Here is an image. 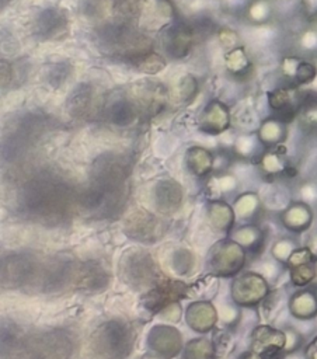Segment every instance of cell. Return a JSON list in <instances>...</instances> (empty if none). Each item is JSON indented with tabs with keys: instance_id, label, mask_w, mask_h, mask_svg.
<instances>
[{
	"instance_id": "1",
	"label": "cell",
	"mask_w": 317,
	"mask_h": 359,
	"mask_svg": "<svg viewBox=\"0 0 317 359\" xmlns=\"http://www.w3.org/2000/svg\"><path fill=\"white\" fill-rule=\"evenodd\" d=\"M93 345L95 352L107 359H123L132 349L133 332L128 324L112 320L95 331Z\"/></svg>"
},
{
	"instance_id": "2",
	"label": "cell",
	"mask_w": 317,
	"mask_h": 359,
	"mask_svg": "<svg viewBox=\"0 0 317 359\" xmlns=\"http://www.w3.org/2000/svg\"><path fill=\"white\" fill-rule=\"evenodd\" d=\"M73 349L70 335L52 331L29 339L25 345L27 359H66Z\"/></svg>"
},
{
	"instance_id": "3",
	"label": "cell",
	"mask_w": 317,
	"mask_h": 359,
	"mask_svg": "<svg viewBox=\"0 0 317 359\" xmlns=\"http://www.w3.org/2000/svg\"><path fill=\"white\" fill-rule=\"evenodd\" d=\"M245 262V250L234 240H223L217 243L209 258L210 268L220 276H233L243 268Z\"/></svg>"
},
{
	"instance_id": "4",
	"label": "cell",
	"mask_w": 317,
	"mask_h": 359,
	"mask_svg": "<svg viewBox=\"0 0 317 359\" xmlns=\"http://www.w3.org/2000/svg\"><path fill=\"white\" fill-rule=\"evenodd\" d=\"M121 272L125 282L135 287L149 286L156 278V266L146 251L128 252L121 262Z\"/></svg>"
},
{
	"instance_id": "5",
	"label": "cell",
	"mask_w": 317,
	"mask_h": 359,
	"mask_svg": "<svg viewBox=\"0 0 317 359\" xmlns=\"http://www.w3.org/2000/svg\"><path fill=\"white\" fill-rule=\"evenodd\" d=\"M269 287L262 275L245 272L231 283V299L240 306H255L268 296Z\"/></svg>"
},
{
	"instance_id": "6",
	"label": "cell",
	"mask_w": 317,
	"mask_h": 359,
	"mask_svg": "<svg viewBox=\"0 0 317 359\" xmlns=\"http://www.w3.org/2000/svg\"><path fill=\"white\" fill-rule=\"evenodd\" d=\"M185 285L180 280L160 279L154 286L143 296V304L150 311L164 310L166 307L177 303L185 294Z\"/></svg>"
},
{
	"instance_id": "7",
	"label": "cell",
	"mask_w": 317,
	"mask_h": 359,
	"mask_svg": "<svg viewBox=\"0 0 317 359\" xmlns=\"http://www.w3.org/2000/svg\"><path fill=\"white\" fill-rule=\"evenodd\" d=\"M251 346L265 359H278L286 349V334L269 325H259L252 331Z\"/></svg>"
},
{
	"instance_id": "8",
	"label": "cell",
	"mask_w": 317,
	"mask_h": 359,
	"mask_svg": "<svg viewBox=\"0 0 317 359\" xmlns=\"http://www.w3.org/2000/svg\"><path fill=\"white\" fill-rule=\"evenodd\" d=\"M181 334L170 325H156L149 334V346L163 359L175 356L181 349Z\"/></svg>"
},
{
	"instance_id": "9",
	"label": "cell",
	"mask_w": 317,
	"mask_h": 359,
	"mask_svg": "<svg viewBox=\"0 0 317 359\" xmlns=\"http://www.w3.org/2000/svg\"><path fill=\"white\" fill-rule=\"evenodd\" d=\"M217 320L216 309L208 302H195L187 309V323L198 332H206L213 328Z\"/></svg>"
},
{
	"instance_id": "10",
	"label": "cell",
	"mask_w": 317,
	"mask_h": 359,
	"mask_svg": "<svg viewBox=\"0 0 317 359\" xmlns=\"http://www.w3.org/2000/svg\"><path fill=\"white\" fill-rule=\"evenodd\" d=\"M76 282L81 289L100 290L108 283V275L100 264L90 261L77 269Z\"/></svg>"
},
{
	"instance_id": "11",
	"label": "cell",
	"mask_w": 317,
	"mask_h": 359,
	"mask_svg": "<svg viewBox=\"0 0 317 359\" xmlns=\"http://www.w3.org/2000/svg\"><path fill=\"white\" fill-rule=\"evenodd\" d=\"M230 115L226 105L219 101H213L202 115V128L210 133H220L229 128Z\"/></svg>"
},
{
	"instance_id": "12",
	"label": "cell",
	"mask_w": 317,
	"mask_h": 359,
	"mask_svg": "<svg viewBox=\"0 0 317 359\" xmlns=\"http://www.w3.org/2000/svg\"><path fill=\"white\" fill-rule=\"evenodd\" d=\"M289 310L292 316L300 320H309L317 316V293L314 290L296 292L290 302Z\"/></svg>"
},
{
	"instance_id": "13",
	"label": "cell",
	"mask_w": 317,
	"mask_h": 359,
	"mask_svg": "<svg viewBox=\"0 0 317 359\" xmlns=\"http://www.w3.org/2000/svg\"><path fill=\"white\" fill-rule=\"evenodd\" d=\"M311 217V210L309 209L307 205L295 203L283 212L282 222L285 227H288L292 231H303L310 226Z\"/></svg>"
},
{
	"instance_id": "14",
	"label": "cell",
	"mask_w": 317,
	"mask_h": 359,
	"mask_svg": "<svg viewBox=\"0 0 317 359\" xmlns=\"http://www.w3.org/2000/svg\"><path fill=\"white\" fill-rule=\"evenodd\" d=\"M209 219H210V223L216 229L224 231L231 227L233 220H234V213H233V209L227 203L215 202L210 205Z\"/></svg>"
},
{
	"instance_id": "15",
	"label": "cell",
	"mask_w": 317,
	"mask_h": 359,
	"mask_svg": "<svg viewBox=\"0 0 317 359\" xmlns=\"http://www.w3.org/2000/svg\"><path fill=\"white\" fill-rule=\"evenodd\" d=\"M213 356V346L205 338H198L187 344L184 359H209Z\"/></svg>"
},
{
	"instance_id": "16",
	"label": "cell",
	"mask_w": 317,
	"mask_h": 359,
	"mask_svg": "<svg viewBox=\"0 0 317 359\" xmlns=\"http://www.w3.org/2000/svg\"><path fill=\"white\" fill-rule=\"evenodd\" d=\"M290 279L296 286H306L316 282L314 261L290 268Z\"/></svg>"
},
{
	"instance_id": "17",
	"label": "cell",
	"mask_w": 317,
	"mask_h": 359,
	"mask_svg": "<svg viewBox=\"0 0 317 359\" xmlns=\"http://www.w3.org/2000/svg\"><path fill=\"white\" fill-rule=\"evenodd\" d=\"M234 241L244 248H254L261 243V231L254 226L240 227L234 233Z\"/></svg>"
},
{
	"instance_id": "18",
	"label": "cell",
	"mask_w": 317,
	"mask_h": 359,
	"mask_svg": "<svg viewBox=\"0 0 317 359\" xmlns=\"http://www.w3.org/2000/svg\"><path fill=\"white\" fill-rule=\"evenodd\" d=\"M171 266H173L174 272H177L180 275H185L194 266V255L188 250L178 248L173 252Z\"/></svg>"
},
{
	"instance_id": "19",
	"label": "cell",
	"mask_w": 317,
	"mask_h": 359,
	"mask_svg": "<svg viewBox=\"0 0 317 359\" xmlns=\"http://www.w3.org/2000/svg\"><path fill=\"white\" fill-rule=\"evenodd\" d=\"M295 80L299 84H309L317 76V67L310 62H299L295 67Z\"/></svg>"
},
{
	"instance_id": "20",
	"label": "cell",
	"mask_w": 317,
	"mask_h": 359,
	"mask_svg": "<svg viewBox=\"0 0 317 359\" xmlns=\"http://www.w3.org/2000/svg\"><path fill=\"white\" fill-rule=\"evenodd\" d=\"M268 104H269V107H271L275 112L283 109L285 107L293 104V102H292L290 91L286 90V88H276V90H274V91L269 93V95H268Z\"/></svg>"
},
{
	"instance_id": "21",
	"label": "cell",
	"mask_w": 317,
	"mask_h": 359,
	"mask_svg": "<svg viewBox=\"0 0 317 359\" xmlns=\"http://www.w3.org/2000/svg\"><path fill=\"white\" fill-rule=\"evenodd\" d=\"M192 157L195 161H198L196 164H194V170L198 175H202L210 170L213 161H212V156L208 150L195 147V149H192Z\"/></svg>"
},
{
	"instance_id": "22",
	"label": "cell",
	"mask_w": 317,
	"mask_h": 359,
	"mask_svg": "<svg viewBox=\"0 0 317 359\" xmlns=\"http://www.w3.org/2000/svg\"><path fill=\"white\" fill-rule=\"evenodd\" d=\"M279 121H276L275 118L264 122L262 128H261V137L262 142H269V143H276L279 142V136L282 135V128H281Z\"/></svg>"
},
{
	"instance_id": "23",
	"label": "cell",
	"mask_w": 317,
	"mask_h": 359,
	"mask_svg": "<svg viewBox=\"0 0 317 359\" xmlns=\"http://www.w3.org/2000/svg\"><path fill=\"white\" fill-rule=\"evenodd\" d=\"M311 261H314L313 252L307 247H300V248H295V251L290 254L286 264L289 268H295L303 264H309Z\"/></svg>"
},
{
	"instance_id": "24",
	"label": "cell",
	"mask_w": 317,
	"mask_h": 359,
	"mask_svg": "<svg viewBox=\"0 0 317 359\" xmlns=\"http://www.w3.org/2000/svg\"><path fill=\"white\" fill-rule=\"evenodd\" d=\"M295 251V247L292 245V243L286 241V240H281L275 244L274 247V255L279 259V261H288L290 254Z\"/></svg>"
},
{
	"instance_id": "25",
	"label": "cell",
	"mask_w": 317,
	"mask_h": 359,
	"mask_svg": "<svg viewBox=\"0 0 317 359\" xmlns=\"http://www.w3.org/2000/svg\"><path fill=\"white\" fill-rule=\"evenodd\" d=\"M252 196H254V195H244V196L240 198L238 202L236 203V212H237L240 216H247V215H250V213L254 210L257 202H255V199H254Z\"/></svg>"
},
{
	"instance_id": "26",
	"label": "cell",
	"mask_w": 317,
	"mask_h": 359,
	"mask_svg": "<svg viewBox=\"0 0 317 359\" xmlns=\"http://www.w3.org/2000/svg\"><path fill=\"white\" fill-rule=\"evenodd\" d=\"M306 358L307 359H317V338L307 346Z\"/></svg>"
},
{
	"instance_id": "27",
	"label": "cell",
	"mask_w": 317,
	"mask_h": 359,
	"mask_svg": "<svg viewBox=\"0 0 317 359\" xmlns=\"http://www.w3.org/2000/svg\"><path fill=\"white\" fill-rule=\"evenodd\" d=\"M240 359H265V358H264V356H261L259 353H257V352L251 351V352H245V353H243Z\"/></svg>"
}]
</instances>
